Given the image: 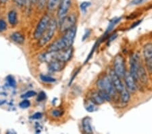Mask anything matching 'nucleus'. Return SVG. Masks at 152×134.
<instances>
[{"label": "nucleus", "mask_w": 152, "mask_h": 134, "mask_svg": "<svg viewBox=\"0 0 152 134\" xmlns=\"http://www.w3.org/2000/svg\"><path fill=\"white\" fill-rule=\"evenodd\" d=\"M82 127L84 133H93V129L91 126V119L89 117H86L82 121Z\"/></svg>", "instance_id": "obj_14"}, {"label": "nucleus", "mask_w": 152, "mask_h": 134, "mask_svg": "<svg viewBox=\"0 0 152 134\" xmlns=\"http://www.w3.org/2000/svg\"><path fill=\"white\" fill-rule=\"evenodd\" d=\"M40 79L41 81H43V82H46V83H54L56 81V79L50 77V76L46 75H41Z\"/></svg>", "instance_id": "obj_22"}, {"label": "nucleus", "mask_w": 152, "mask_h": 134, "mask_svg": "<svg viewBox=\"0 0 152 134\" xmlns=\"http://www.w3.org/2000/svg\"><path fill=\"white\" fill-rule=\"evenodd\" d=\"M32 1H33V2H35V3H37L38 0H32Z\"/></svg>", "instance_id": "obj_38"}, {"label": "nucleus", "mask_w": 152, "mask_h": 134, "mask_svg": "<svg viewBox=\"0 0 152 134\" xmlns=\"http://www.w3.org/2000/svg\"><path fill=\"white\" fill-rule=\"evenodd\" d=\"M143 54L146 68L149 73L152 74V43H147L145 45L143 50Z\"/></svg>", "instance_id": "obj_6"}, {"label": "nucleus", "mask_w": 152, "mask_h": 134, "mask_svg": "<svg viewBox=\"0 0 152 134\" xmlns=\"http://www.w3.org/2000/svg\"><path fill=\"white\" fill-rule=\"evenodd\" d=\"M99 94H100V96L104 99V101H107V102H110L112 100V96L110 95L108 92L103 90H99L98 92Z\"/></svg>", "instance_id": "obj_21"}, {"label": "nucleus", "mask_w": 152, "mask_h": 134, "mask_svg": "<svg viewBox=\"0 0 152 134\" xmlns=\"http://www.w3.org/2000/svg\"><path fill=\"white\" fill-rule=\"evenodd\" d=\"M8 1V0H0V2L2 3H6Z\"/></svg>", "instance_id": "obj_37"}, {"label": "nucleus", "mask_w": 152, "mask_h": 134, "mask_svg": "<svg viewBox=\"0 0 152 134\" xmlns=\"http://www.w3.org/2000/svg\"><path fill=\"white\" fill-rule=\"evenodd\" d=\"M91 4V2H89V1H84V2H82L80 5L81 10L82 11H85L87 8L88 7H89Z\"/></svg>", "instance_id": "obj_25"}, {"label": "nucleus", "mask_w": 152, "mask_h": 134, "mask_svg": "<svg viewBox=\"0 0 152 134\" xmlns=\"http://www.w3.org/2000/svg\"><path fill=\"white\" fill-rule=\"evenodd\" d=\"M52 115L55 117H58L59 116H61V111L59 110H54L52 112Z\"/></svg>", "instance_id": "obj_31"}, {"label": "nucleus", "mask_w": 152, "mask_h": 134, "mask_svg": "<svg viewBox=\"0 0 152 134\" xmlns=\"http://www.w3.org/2000/svg\"><path fill=\"white\" fill-rule=\"evenodd\" d=\"M36 92H34V91H28L26 93H25L24 95H22V98H31L32 96H36Z\"/></svg>", "instance_id": "obj_28"}, {"label": "nucleus", "mask_w": 152, "mask_h": 134, "mask_svg": "<svg viewBox=\"0 0 152 134\" xmlns=\"http://www.w3.org/2000/svg\"><path fill=\"white\" fill-rule=\"evenodd\" d=\"M124 82H125L126 88L128 89V90L131 93H134L137 91V83L136 79L133 77V76L131 75L130 71H126L125 75L124 76Z\"/></svg>", "instance_id": "obj_8"}, {"label": "nucleus", "mask_w": 152, "mask_h": 134, "mask_svg": "<svg viewBox=\"0 0 152 134\" xmlns=\"http://www.w3.org/2000/svg\"><path fill=\"white\" fill-rule=\"evenodd\" d=\"M23 1H24V4H26V2H27V1H28V0H23Z\"/></svg>", "instance_id": "obj_39"}, {"label": "nucleus", "mask_w": 152, "mask_h": 134, "mask_svg": "<svg viewBox=\"0 0 152 134\" xmlns=\"http://www.w3.org/2000/svg\"><path fill=\"white\" fill-rule=\"evenodd\" d=\"M71 5V0H61L57 9V18L60 22L68 15V12Z\"/></svg>", "instance_id": "obj_7"}, {"label": "nucleus", "mask_w": 152, "mask_h": 134, "mask_svg": "<svg viewBox=\"0 0 152 134\" xmlns=\"http://www.w3.org/2000/svg\"><path fill=\"white\" fill-rule=\"evenodd\" d=\"M137 81H139L141 83L145 84L147 82V75L145 68L143 66L142 63L139 64L137 71Z\"/></svg>", "instance_id": "obj_12"}, {"label": "nucleus", "mask_w": 152, "mask_h": 134, "mask_svg": "<svg viewBox=\"0 0 152 134\" xmlns=\"http://www.w3.org/2000/svg\"><path fill=\"white\" fill-rule=\"evenodd\" d=\"M37 3H38V5H39V8H43V7L44 6L45 4H46V0H38Z\"/></svg>", "instance_id": "obj_33"}, {"label": "nucleus", "mask_w": 152, "mask_h": 134, "mask_svg": "<svg viewBox=\"0 0 152 134\" xmlns=\"http://www.w3.org/2000/svg\"><path fill=\"white\" fill-rule=\"evenodd\" d=\"M46 98V94L45 92H41L37 96V101L38 102H42V101L44 100Z\"/></svg>", "instance_id": "obj_29"}, {"label": "nucleus", "mask_w": 152, "mask_h": 134, "mask_svg": "<svg viewBox=\"0 0 152 134\" xmlns=\"http://www.w3.org/2000/svg\"><path fill=\"white\" fill-rule=\"evenodd\" d=\"M97 86L99 90H103L108 92L111 96H115L117 91L112 83L110 76H104V77L99 79L97 82Z\"/></svg>", "instance_id": "obj_2"}, {"label": "nucleus", "mask_w": 152, "mask_h": 134, "mask_svg": "<svg viewBox=\"0 0 152 134\" xmlns=\"http://www.w3.org/2000/svg\"><path fill=\"white\" fill-rule=\"evenodd\" d=\"M67 48H68L67 47L66 41H64V39H63L62 37H61L60 39H57V40L54 41V43H52V44L48 47L47 52H56L65 50V49Z\"/></svg>", "instance_id": "obj_10"}, {"label": "nucleus", "mask_w": 152, "mask_h": 134, "mask_svg": "<svg viewBox=\"0 0 152 134\" xmlns=\"http://www.w3.org/2000/svg\"><path fill=\"white\" fill-rule=\"evenodd\" d=\"M8 21L11 25H15L17 23V12L15 10H11L8 13Z\"/></svg>", "instance_id": "obj_19"}, {"label": "nucleus", "mask_w": 152, "mask_h": 134, "mask_svg": "<svg viewBox=\"0 0 152 134\" xmlns=\"http://www.w3.org/2000/svg\"><path fill=\"white\" fill-rule=\"evenodd\" d=\"M146 0H133V1H131V5H140L141 4V3H144L145 1Z\"/></svg>", "instance_id": "obj_30"}, {"label": "nucleus", "mask_w": 152, "mask_h": 134, "mask_svg": "<svg viewBox=\"0 0 152 134\" xmlns=\"http://www.w3.org/2000/svg\"><path fill=\"white\" fill-rule=\"evenodd\" d=\"M91 102H93L95 104H101L104 102V99L101 98L100 94H99V92H94L91 94Z\"/></svg>", "instance_id": "obj_18"}, {"label": "nucleus", "mask_w": 152, "mask_h": 134, "mask_svg": "<svg viewBox=\"0 0 152 134\" xmlns=\"http://www.w3.org/2000/svg\"><path fill=\"white\" fill-rule=\"evenodd\" d=\"M42 117V114L41 113H36L32 116V118L33 119H40Z\"/></svg>", "instance_id": "obj_32"}, {"label": "nucleus", "mask_w": 152, "mask_h": 134, "mask_svg": "<svg viewBox=\"0 0 152 134\" xmlns=\"http://www.w3.org/2000/svg\"><path fill=\"white\" fill-rule=\"evenodd\" d=\"M114 70L120 78H124L126 73L125 60L121 54H118L114 60Z\"/></svg>", "instance_id": "obj_4"}, {"label": "nucleus", "mask_w": 152, "mask_h": 134, "mask_svg": "<svg viewBox=\"0 0 152 134\" xmlns=\"http://www.w3.org/2000/svg\"><path fill=\"white\" fill-rule=\"evenodd\" d=\"M121 96V102L123 104H126L129 102L130 99H131V95H130V92L128 91V89L124 86L122 91L120 92Z\"/></svg>", "instance_id": "obj_15"}, {"label": "nucleus", "mask_w": 152, "mask_h": 134, "mask_svg": "<svg viewBox=\"0 0 152 134\" xmlns=\"http://www.w3.org/2000/svg\"><path fill=\"white\" fill-rule=\"evenodd\" d=\"M141 22H142V20H139V21L135 22V23H133V24L132 25V26L131 27V29H133V28H135V27L139 26V25H140V23H141Z\"/></svg>", "instance_id": "obj_35"}, {"label": "nucleus", "mask_w": 152, "mask_h": 134, "mask_svg": "<svg viewBox=\"0 0 152 134\" xmlns=\"http://www.w3.org/2000/svg\"><path fill=\"white\" fill-rule=\"evenodd\" d=\"M60 1L61 0H48L47 8H48V10L53 11L56 10L59 6Z\"/></svg>", "instance_id": "obj_20"}, {"label": "nucleus", "mask_w": 152, "mask_h": 134, "mask_svg": "<svg viewBox=\"0 0 152 134\" xmlns=\"http://www.w3.org/2000/svg\"><path fill=\"white\" fill-rule=\"evenodd\" d=\"M72 54H73V48L72 47H70V48L61 50V51L56 52V60L66 62L71 59Z\"/></svg>", "instance_id": "obj_9"}, {"label": "nucleus", "mask_w": 152, "mask_h": 134, "mask_svg": "<svg viewBox=\"0 0 152 134\" xmlns=\"http://www.w3.org/2000/svg\"><path fill=\"white\" fill-rule=\"evenodd\" d=\"M76 23H77V16L75 14L67 15L59 22V31L64 33L70 29L75 27Z\"/></svg>", "instance_id": "obj_5"}, {"label": "nucleus", "mask_w": 152, "mask_h": 134, "mask_svg": "<svg viewBox=\"0 0 152 134\" xmlns=\"http://www.w3.org/2000/svg\"><path fill=\"white\" fill-rule=\"evenodd\" d=\"M7 29V24L3 19H0V33L5 31Z\"/></svg>", "instance_id": "obj_27"}, {"label": "nucleus", "mask_w": 152, "mask_h": 134, "mask_svg": "<svg viewBox=\"0 0 152 134\" xmlns=\"http://www.w3.org/2000/svg\"><path fill=\"white\" fill-rule=\"evenodd\" d=\"M86 33H87V34H85V35H84L85 37H83V40H85V39L87 37H89V34H90V31H89V30H87V31H86Z\"/></svg>", "instance_id": "obj_36"}, {"label": "nucleus", "mask_w": 152, "mask_h": 134, "mask_svg": "<svg viewBox=\"0 0 152 134\" xmlns=\"http://www.w3.org/2000/svg\"><path fill=\"white\" fill-rule=\"evenodd\" d=\"M109 76L110 79H111V81L112 83H113L114 86L117 92L120 93L124 88V86L123 85L122 81H121V79H122V78L119 77V76L114 72V70L110 71Z\"/></svg>", "instance_id": "obj_11"}, {"label": "nucleus", "mask_w": 152, "mask_h": 134, "mask_svg": "<svg viewBox=\"0 0 152 134\" xmlns=\"http://www.w3.org/2000/svg\"><path fill=\"white\" fill-rule=\"evenodd\" d=\"M30 106V101H28V100H24L19 104V106L22 108H27Z\"/></svg>", "instance_id": "obj_23"}, {"label": "nucleus", "mask_w": 152, "mask_h": 134, "mask_svg": "<svg viewBox=\"0 0 152 134\" xmlns=\"http://www.w3.org/2000/svg\"><path fill=\"white\" fill-rule=\"evenodd\" d=\"M57 21L55 19L51 20L50 22L48 28L41 37L39 39V46L40 47H43V46H46L47 43H48L52 40L53 38L54 34H55L56 30L57 29Z\"/></svg>", "instance_id": "obj_1"}, {"label": "nucleus", "mask_w": 152, "mask_h": 134, "mask_svg": "<svg viewBox=\"0 0 152 134\" xmlns=\"http://www.w3.org/2000/svg\"><path fill=\"white\" fill-rule=\"evenodd\" d=\"M51 21L50 16L48 14H46L41 18L40 21L38 23L37 27H36L35 32H34V37L36 39H39L46 31L48 28L50 22Z\"/></svg>", "instance_id": "obj_3"}, {"label": "nucleus", "mask_w": 152, "mask_h": 134, "mask_svg": "<svg viewBox=\"0 0 152 134\" xmlns=\"http://www.w3.org/2000/svg\"><path fill=\"white\" fill-rule=\"evenodd\" d=\"M95 104L93 102H90L89 104H88L86 106V110H87L88 112H89V113H92V112H93L94 110H95V105H94Z\"/></svg>", "instance_id": "obj_26"}, {"label": "nucleus", "mask_w": 152, "mask_h": 134, "mask_svg": "<svg viewBox=\"0 0 152 134\" xmlns=\"http://www.w3.org/2000/svg\"><path fill=\"white\" fill-rule=\"evenodd\" d=\"M66 63L62 61L58 60H54L52 62L48 63L49 70L52 72H58L60 71L66 66Z\"/></svg>", "instance_id": "obj_13"}, {"label": "nucleus", "mask_w": 152, "mask_h": 134, "mask_svg": "<svg viewBox=\"0 0 152 134\" xmlns=\"http://www.w3.org/2000/svg\"><path fill=\"white\" fill-rule=\"evenodd\" d=\"M13 1L15 2L16 5H19V6H22V5H24V1H23V0H13Z\"/></svg>", "instance_id": "obj_34"}, {"label": "nucleus", "mask_w": 152, "mask_h": 134, "mask_svg": "<svg viewBox=\"0 0 152 134\" xmlns=\"http://www.w3.org/2000/svg\"><path fill=\"white\" fill-rule=\"evenodd\" d=\"M7 81H8V84L10 85V86L13 87V88L16 87V83L15 79H14L13 77H12V76H8V77H7Z\"/></svg>", "instance_id": "obj_24"}, {"label": "nucleus", "mask_w": 152, "mask_h": 134, "mask_svg": "<svg viewBox=\"0 0 152 134\" xmlns=\"http://www.w3.org/2000/svg\"><path fill=\"white\" fill-rule=\"evenodd\" d=\"M11 39L12 40L16 43L19 44H22L24 41V37L21 33L20 32H15L11 35Z\"/></svg>", "instance_id": "obj_16"}, {"label": "nucleus", "mask_w": 152, "mask_h": 134, "mask_svg": "<svg viewBox=\"0 0 152 134\" xmlns=\"http://www.w3.org/2000/svg\"><path fill=\"white\" fill-rule=\"evenodd\" d=\"M121 19H122V18L121 17L120 18H114V19L110 21L109 25H108V28H107V29H106V31L105 32V33H104L105 37L109 34V33L114 28L116 25L118 24V23L119 22L121 21Z\"/></svg>", "instance_id": "obj_17"}]
</instances>
